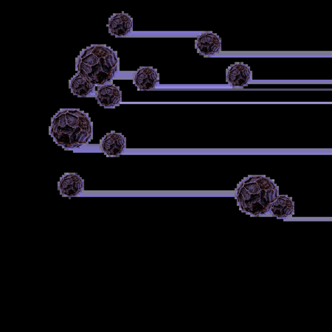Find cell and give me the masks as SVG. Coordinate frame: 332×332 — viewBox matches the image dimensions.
Masks as SVG:
<instances>
[{
	"mask_svg": "<svg viewBox=\"0 0 332 332\" xmlns=\"http://www.w3.org/2000/svg\"><path fill=\"white\" fill-rule=\"evenodd\" d=\"M287 208V206H285L282 209V210L280 211L282 215H284V211H285V209H286Z\"/></svg>",
	"mask_w": 332,
	"mask_h": 332,
	"instance_id": "20",
	"label": "cell"
},
{
	"mask_svg": "<svg viewBox=\"0 0 332 332\" xmlns=\"http://www.w3.org/2000/svg\"><path fill=\"white\" fill-rule=\"evenodd\" d=\"M260 192L258 194H251L250 199L245 200V204L246 206L250 207L252 203L259 202L260 201Z\"/></svg>",
	"mask_w": 332,
	"mask_h": 332,
	"instance_id": "11",
	"label": "cell"
},
{
	"mask_svg": "<svg viewBox=\"0 0 332 332\" xmlns=\"http://www.w3.org/2000/svg\"><path fill=\"white\" fill-rule=\"evenodd\" d=\"M158 75L155 71L149 68L139 70L135 75V84L141 90H150L153 88L157 82Z\"/></svg>",
	"mask_w": 332,
	"mask_h": 332,
	"instance_id": "2",
	"label": "cell"
},
{
	"mask_svg": "<svg viewBox=\"0 0 332 332\" xmlns=\"http://www.w3.org/2000/svg\"><path fill=\"white\" fill-rule=\"evenodd\" d=\"M238 197H239V200H240V202L241 203V205H242L243 207H246L244 197H243L242 194L241 193H240V194H239V196H238Z\"/></svg>",
	"mask_w": 332,
	"mask_h": 332,
	"instance_id": "14",
	"label": "cell"
},
{
	"mask_svg": "<svg viewBox=\"0 0 332 332\" xmlns=\"http://www.w3.org/2000/svg\"><path fill=\"white\" fill-rule=\"evenodd\" d=\"M249 212L252 213L254 215L259 214V213L262 212L265 209V208L260 203L256 202L254 203H252L250 207Z\"/></svg>",
	"mask_w": 332,
	"mask_h": 332,
	"instance_id": "8",
	"label": "cell"
},
{
	"mask_svg": "<svg viewBox=\"0 0 332 332\" xmlns=\"http://www.w3.org/2000/svg\"><path fill=\"white\" fill-rule=\"evenodd\" d=\"M98 98L102 105L105 106H114L118 104L120 101V93L118 88L114 86H105L99 92Z\"/></svg>",
	"mask_w": 332,
	"mask_h": 332,
	"instance_id": "6",
	"label": "cell"
},
{
	"mask_svg": "<svg viewBox=\"0 0 332 332\" xmlns=\"http://www.w3.org/2000/svg\"><path fill=\"white\" fill-rule=\"evenodd\" d=\"M285 205H286V206H287L288 208H292V203L290 199L286 200V202H285Z\"/></svg>",
	"mask_w": 332,
	"mask_h": 332,
	"instance_id": "15",
	"label": "cell"
},
{
	"mask_svg": "<svg viewBox=\"0 0 332 332\" xmlns=\"http://www.w3.org/2000/svg\"><path fill=\"white\" fill-rule=\"evenodd\" d=\"M280 198H283V199L284 198V199H286V200H288V199H289V198H288V197H285V196H280Z\"/></svg>",
	"mask_w": 332,
	"mask_h": 332,
	"instance_id": "21",
	"label": "cell"
},
{
	"mask_svg": "<svg viewBox=\"0 0 332 332\" xmlns=\"http://www.w3.org/2000/svg\"><path fill=\"white\" fill-rule=\"evenodd\" d=\"M272 211H273L275 215H278V216H280L282 215L280 210L277 209H274L273 208V209H272Z\"/></svg>",
	"mask_w": 332,
	"mask_h": 332,
	"instance_id": "17",
	"label": "cell"
},
{
	"mask_svg": "<svg viewBox=\"0 0 332 332\" xmlns=\"http://www.w3.org/2000/svg\"><path fill=\"white\" fill-rule=\"evenodd\" d=\"M240 193L242 194L245 200H248V199H250L251 194H250V192L248 190H247L244 187L241 189Z\"/></svg>",
	"mask_w": 332,
	"mask_h": 332,
	"instance_id": "13",
	"label": "cell"
},
{
	"mask_svg": "<svg viewBox=\"0 0 332 332\" xmlns=\"http://www.w3.org/2000/svg\"><path fill=\"white\" fill-rule=\"evenodd\" d=\"M260 203L264 207H267L269 204L267 202L265 198L266 191L265 190L262 189L260 191Z\"/></svg>",
	"mask_w": 332,
	"mask_h": 332,
	"instance_id": "12",
	"label": "cell"
},
{
	"mask_svg": "<svg viewBox=\"0 0 332 332\" xmlns=\"http://www.w3.org/2000/svg\"><path fill=\"white\" fill-rule=\"evenodd\" d=\"M244 187L251 194H258L260 191V188L256 182L245 184Z\"/></svg>",
	"mask_w": 332,
	"mask_h": 332,
	"instance_id": "9",
	"label": "cell"
},
{
	"mask_svg": "<svg viewBox=\"0 0 332 332\" xmlns=\"http://www.w3.org/2000/svg\"><path fill=\"white\" fill-rule=\"evenodd\" d=\"M250 71L248 67L242 64L232 66L228 74V81L235 87H242L250 79Z\"/></svg>",
	"mask_w": 332,
	"mask_h": 332,
	"instance_id": "3",
	"label": "cell"
},
{
	"mask_svg": "<svg viewBox=\"0 0 332 332\" xmlns=\"http://www.w3.org/2000/svg\"><path fill=\"white\" fill-rule=\"evenodd\" d=\"M197 47L202 53L211 55L219 52L221 47L220 40L212 33H204L198 38Z\"/></svg>",
	"mask_w": 332,
	"mask_h": 332,
	"instance_id": "1",
	"label": "cell"
},
{
	"mask_svg": "<svg viewBox=\"0 0 332 332\" xmlns=\"http://www.w3.org/2000/svg\"><path fill=\"white\" fill-rule=\"evenodd\" d=\"M102 145L104 150L108 154L116 155L123 151L125 146V141L120 134L111 133L106 137Z\"/></svg>",
	"mask_w": 332,
	"mask_h": 332,
	"instance_id": "5",
	"label": "cell"
},
{
	"mask_svg": "<svg viewBox=\"0 0 332 332\" xmlns=\"http://www.w3.org/2000/svg\"><path fill=\"white\" fill-rule=\"evenodd\" d=\"M278 200L279 202V205H281V206H285V202H286V200H284V199H282V198H280V197H279V198H278Z\"/></svg>",
	"mask_w": 332,
	"mask_h": 332,
	"instance_id": "18",
	"label": "cell"
},
{
	"mask_svg": "<svg viewBox=\"0 0 332 332\" xmlns=\"http://www.w3.org/2000/svg\"><path fill=\"white\" fill-rule=\"evenodd\" d=\"M278 203H279V200H278H278H277L276 201V203H275V206H278V205H279V204Z\"/></svg>",
	"mask_w": 332,
	"mask_h": 332,
	"instance_id": "22",
	"label": "cell"
},
{
	"mask_svg": "<svg viewBox=\"0 0 332 332\" xmlns=\"http://www.w3.org/2000/svg\"><path fill=\"white\" fill-rule=\"evenodd\" d=\"M283 208V206H282L280 205H278V206H275L274 205V209H277L282 210V209Z\"/></svg>",
	"mask_w": 332,
	"mask_h": 332,
	"instance_id": "19",
	"label": "cell"
},
{
	"mask_svg": "<svg viewBox=\"0 0 332 332\" xmlns=\"http://www.w3.org/2000/svg\"><path fill=\"white\" fill-rule=\"evenodd\" d=\"M260 178V177H258L250 178V179H249V180H247V181H246L245 182V183L247 184L249 183L253 182L257 180V179H258V178Z\"/></svg>",
	"mask_w": 332,
	"mask_h": 332,
	"instance_id": "16",
	"label": "cell"
},
{
	"mask_svg": "<svg viewBox=\"0 0 332 332\" xmlns=\"http://www.w3.org/2000/svg\"><path fill=\"white\" fill-rule=\"evenodd\" d=\"M132 28V21L129 17L123 14L116 15L110 23V29L113 34L117 36H125Z\"/></svg>",
	"mask_w": 332,
	"mask_h": 332,
	"instance_id": "4",
	"label": "cell"
},
{
	"mask_svg": "<svg viewBox=\"0 0 332 332\" xmlns=\"http://www.w3.org/2000/svg\"><path fill=\"white\" fill-rule=\"evenodd\" d=\"M256 183L259 186L260 189L263 190H269V189H273L275 190L276 188L274 186L273 183L270 182L268 179H266L265 178H261L256 181Z\"/></svg>",
	"mask_w": 332,
	"mask_h": 332,
	"instance_id": "7",
	"label": "cell"
},
{
	"mask_svg": "<svg viewBox=\"0 0 332 332\" xmlns=\"http://www.w3.org/2000/svg\"><path fill=\"white\" fill-rule=\"evenodd\" d=\"M277 198V190L275 189V192L273 189H269L266 191L265 198L269 204L273 203L275 200Z\"/></svg>",
	"mask_w": 332,
	"mask_h": 332,
	"instance_id": "10",
	"label": "cell"
}]
</instances>
